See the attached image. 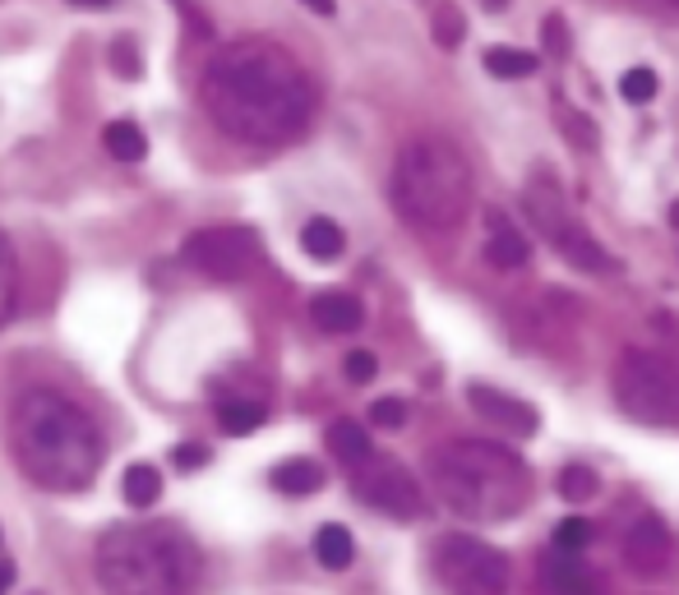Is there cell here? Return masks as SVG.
<instances>
[{
    "label": "cell",
    "instance_id": "1",
    "mask_svg": "<svg viewBox=\"0 0 679 595\" xmlns=\"http://www.w3.org/2000/svg\"><path fill=\"white\" fill-rule=\"evenodd\" d=\"M311 79L273 42H232L204 75V107L240 143H287L311 120Z\"/></svg>",
    "mask_w": 679,
    "mask_h": 595
},
{
    "label": "cell",
    "instance_id": "2",
    "mask_svg": "<svg viewBox=\"0 0 679 595\" xmlns=\"http://www.w3.org/2000/svg\"><path fill=\"white\" fill-rule=\"evenodd\" d=\"M14 448L23 472L47 489H83L102 466L98 425L60 393H28L19 401Z\"/></svg>",
    "mask_w": 679,
    "mask_h": 595
},
{
    "label": "cell",
    "instance_id": "3",
    "mask_svg": "<svg viewBox=\"0 0 679 595\" xmlns=\"http://www.w3.org/2000/svg\"><path fill=\"white\" fill-rule=\"evenodd\" d=\"M430 476H435L444 504L472 522H509L532 494L522 457L490 438H453V444L435 448Z\"/></svg>",
    "mask_w": 679,
    "mask_h": 595
},
{
    "label": "cell",
    "instance_id": "4",
    "mask_svg": "<svg viewBox=\"0 0 679 595\" xmlns=\"http://www.w3.org/2000/svg\"><path fill=\"white\" fill-rule=\"evenodd\" d=\"M388 195L407 227L453 231L472 208V167L444 135H421L397 152Z\"/></svg>",
    "mask_w": 679,
    "mask_h": 595
},
{
    "label": "cell",
    "instance_id": "5",
    "mask_svg": "<svg viewBox=\"0 0 679 595\" xmlns=\"http://www.w3.org/2000/svg\"><path fill=\"white\" fill-rule=\"evenodd\" d=\"M98 577L111 595H190L199 554L171 526H116L98 549Z\"/></svg>",
    "mask_w": 679,
    "mask_h": 595
},
{
    "label": "cell",
    "instance_id": "6",
    "mask_svg": "<svg viewBox=\"0 0 679 595\" xmlns=\"http://www.w3.org/2000/svg\"><path fill=\"white\" fill-rule=\"evenodd\" d=\"M522 204H528L532 227L545 236V245H550L564 264H573V268H582V272H614V268H620L610 249H606L588 227H582V217L569 208L564 190H560V185H554L545 171L528 185Z\"/></svg>",
    "mask_w": 679,
    "mask_h": 595
},
{
    "label": "cell",
    "instance_id": "7",
    "mask_svg": "<svg viewBox=\"0 0 679 595\" xmlns=\"http://www.w3.org/2000/svg\"><path fill=\"white\" fill-rule=\"evenodd\" d=\"M614 401L638 425H679V365L657 351H624L614 365Z\"/></svg>",
    "mask_w": 679,
    "mask_h": 595
},
{
    "label": "cell",
    "instance_id": "8",
    "mask_svg": "<svg viewBox=\"0 0 679 595\" xmlns=\"http://www.w3.org/2000/svg\"><path fill=\"white\" fill-rule=\"evenodd\" d=\"M435 573L449 595H509L513 568L509 558L476 536H449L435 549Z\"/></svg>",
    "mask_w": 679,
    "mask_h": 595
},
{
    "label": "cell",
    "instance_id": "9",
    "mask_svg": "<svg viewBox=\"0 0 679 595\" xmlns=\"http://www.w3.org/2000/svg\"><path fill=\"white\" fill-rule=\"evenodd\" d=\"M264 259V245L250 227H204L185 240V264L213 281H240Z\"/></svg>",
    "mask_w": 679,
    "mask_h": 595
},
{
    "label": "cell",
    "instance_id": "10",
    "mask_svg": "<svg viewBox=\"0 0 679 595\" xmlns=\"http://www.w3.org/2000/svg\"><path fill=\"white\" fill-rule=\"evenodd\" d=\"M352 489H356V498L365 508H380V513H388L397 522H412V517L425 513V494H421L416 476L407 472V466L388 462V457L365 462L356 472V480H352Z\"/></svg>",
    "mask_w": 679,
    "mask_h": 595
},
{
    "label": "cell",
    "instance_id": "11",
    "mask_svg": "<svg viewBox=\"0 0 679 595\" xmlns=\"http://www.w3.org/2000/svg\"><path fill=\"white\" fill-rule=\"evenodd\" d=\"M675 558V530L657 513H638L624 530V563L638 577H661Z\"/></svg>",
    "mask_w": 679,
    "mask_h": 595
},
{
    "label": "cell",
    "instance_id": "12",
    "mask_svg": "<svg viewBox=\"0 0 679 595\" xmlns=\"http://www.w3.org/2000/svg\"><path fill=\"white\" fill-rule=\"evenodd\" d=\"M468 401H472V411H476L490 429L513 434V438H528V434H537V425H541L537 406L522 401V397H513V393H504V388L472 384V388H468Z\"/></svg>",
    "mask_w": 679,
    "mask_h": 595
},
{
    "label": "cell",
    "instance_id": "13",
    "mask_svg": "<svg viewBox=\"0 0 679 595\" xmlns=\"http://www.w3.org/2000/svg\"><path fill=\"white\" fill-rule=\"evenodd\" d=\"M528 259H532V245L509 222V212H500V208L485 212V264L500 272H518V268H528Z\"/></svg>",
    "mask_w": 679,
    "mask_h": 595
},
{
    "label": "cell",
    "instance_id": "14",
    "mask_svg": "<svg viewBox=\"0 0 679 595\" xmlns=\"http://www.w3.org/2000/svg\"><path fill=\"white\" fill-rule=\"evenodd\" d=\"M592 568L582 563V554H545L541 558V586L550 595H588L592 591Z\"/></svg>",
    "mask_w": 679,
    "mask_h": 595
},
{
    "label": "cell",
    "instance_id": "15",
    "mask_svg": "<svg viewBox=\"0 0 679 595\" xmlns=\"http://www.w3.org/2000/svg\"><path fill=\"white\" fill-rule=\"evenodd\" d=\"M311 319H315V328H324V333H356L361 319H365V309H361V300L347 296V291H319V296L311 300Z\"/></svg>",
    "mask_w": 679,
    "mask_h": 595
},
{
    "label": "cell",
    "instance_id": "16",
    "mask_svg": "<svg viewBox=\"0 0 679 595\" xmlns=\"http://www.w3.org/2000/svg\"><path fill=\"white\" fill-rule=\"evenodd\" d=\"M328 448L343 466H352V472H361L365 462H375V444H370V434L356 420H333L328 425Z\"/></svg>",
    "mask_w": 679,
    "mask_h": 595
},
{
    "label": "cell",
    "instance_id": "17",
    "mask_svg": "<svg viewBox=\"0 0 679 595\" xmlns=\"http://www.w3.org/2000/svg\"><path fill=\"white\" fill-rule=\"evenodd\" d=\"M273 489L277 494H292V498L315 494V489H324V466L311 462V457H292L283 466H273Z\"/></svg>",
    "mask_w": 679,
    "mask_h": 595
},
{
    "label": "cell",
    "instance_id": "18",
    "mask_svg": "<svg viewBox=\"0 0 679 595\" xmlns=\"http://www.w3.org/2000/svg\"><path fill=\"white\" fill-rule=\"evenodd\" d=\"M315 558L324 563L328 573H343V568H352V558H356V541H352V530H347V526H337V522L319 526V530H315Z\"/></svg>",
    "mask_w": 679,
    "mask_h": 595
},
{
    "label": "cell",
    "instance_id": "19",
    "mask_svg": "<svg viewBox=\"0 0 679 595\" xmlns=\"http://www.w3.org/2000/svg\"><path fill=\"white\" fill-rule=\"evenodd\" d=\"M343 245H347V236H343V227H337L333 217H311V222H305V231H301V249L311 259H319V264H328V259L343 255Z\"/></svg>",
    "mask_w": 679,
    "mask_h": 595
},
{
    "label": "cell",
    "instance_id": "20",
    "mask_svg": "<svg viewBox=\"0 0 679 595\" xmlns=\"http://www.w3.org/2000/svg\"><path fill=\"white\" fill-rule=\"evenodd\" d=\"M102 143H107L111 158H120V162H144L148 158V139H144V130H139L135 120H111L107 130H102Z\"/></svg>",
    "mask_w": 679,
    "mask_h": 595
},
{
    "label": "cell",
    "instance_id": "21",
    "mask_svg": "<svg viewBox=\"0 0 679 595\" xmlns=\"http://www.w3.org/2000/svg\"><path fill=\"white\" fill-rule=\"evenodd\" d=\"M120 494H126L130 508H152V504L163 498V476H158V466H148V462L130 466L126 480H120Z\"/></svg>",
    "mask_w": 679,
    "mask_h": 595
},
{
    "label": "cell",
    "instance_id": "22",
    "mask_svg": "<svg viewBox=\"0 0 679 595\" xmlns=\"http://www.w3.org/2000/svg\"><path fill=\"white\" fill-rule=\"evenodd\" d=\"M554 130H560L573 148H582V152H592L597 148V125L582 116L573 102H564V98H554Z\"/></svg>",
    "mask_w": 679,
    "mask_h": 595
},
{
    "label": "cell",
    "instance_id": "23",
    "mask_svg": "<svg viewBox=\"0 0 679 595\" xmlns=\"http://www.w3.org/2000/svg\"><path fill=\"white\" fill-rule=\"evenodd\" d=\"M485 70L500 75V79H528V75H537V56L518 51V47H490L485 51Z\"/></svg>",
    "mask_w": 679,
    "mask_h": 595
},
{
    "label": "cell",
    "instance_id": "24",
    "mask_svg": "<svg viewBox=\"0 0 679 595\" xmlns=\"http://www.w3.org/2000/svg\"><path fill=\"white\" fill-rule=\"evenodd\" d=\"M554 489H560L564 504H588V498L601 489V480H597L592 466H564V472L554 476Z\"/></svg>",
    "mask_w": 679,
    "mask_h": 595
},
{
    "label": "cell",
    "instance_id": "25",
    "mask_svg": "<svg viewBox=\"0 0 679 595\" xmlns=\"http://www.w3.org/2000/svg\"><path fill=\"white\" fill-rule=\"evenodd\" d=\"M218 425L227 434H250L264 425V401H223L218 406Z\"/></svg>",
    "mask_w": 679,
    "mask_h": 595
},
{
    "label": "cell",
    "instance_id": "26",
    "mask_svg": "<svg viewBox=\"0 0 679 595\" xmlns=\"http://www.w3.org/2000/svg\"><path fill=\"white\" fill-rule=\"evenodd\" d=\"M592 545V522H582V517H564L560 526L550 530V549L554 554H582Z\"/></svg>",
    "mask_w": 679,
    "mask_h": 595
},
{
    "label": "cell",
    "instance_id": "27",
    "mask_svg": "<svg viewBox=\"0 0 679 595\" xmlns=\"http://www.w3.org/2000/svg\"><path fill=\"white\" fill-rule=\"evenodd\" d=\"M462 38H468V19H462V10L457 6H440L435 10V42L444 51H453Z\"/></svg>",
    "mask_w": 679,
    "mask_h": 595
},
{
    "label": "cell",
    "instance_id": "28",
    "mask_svg": "<svg viewBox=\"0 0 679 595\" xmlns=\"http://www.w3.org/2000/svg\"><path fill=\"white\" fill-rule=\"evenodd\" d=\"M541 47H545V56H554V60H564V56H569L573 33H569L564 14H545V19H541Z\"/></svg>",
    "mask_w": 679,
    "mask_h": 595
},
{
    "label": "cell",
    "instance_id": "29",
    "mask_svg": "<svg viewBox=\"0 0 679 595\" xmlns=\"http://www.w3.org/2000/svg\"><path fill=\"white\" fill-rule=\"evenodd\" d=\"M620 92H624V102H633V107L652 102V98H657V75L647 70V66H638V70H629V75L620 79Z\"/></svg>",
    "mask_w": 679,
    "mask_h": 595
},
{
    "label": "cell",
    "instance_id": "30",
    "mask_svg": "<svg viewBox=\"0 0 679 595\" xmlns=\"http://www.w3.org/2000/svg\"><path fill=\"white\" fill-rule=\"evenodd\" d=\"M111 70H116L120 79H139V75H144V56H139V47H135V38H116V42H111Z\"/></svg>",
    "mask_w": 679,
    "mask_h": 595
},
{
    "label": "cell",
    "instance_id": "31",
    "mask_svg": "<svg viewBox=\"0 0 679 595\" xmlns=\"http://www.w3.org/2000/svg\"><path fill=\"white\" fill-rule=\"evenodd\" d=\"M10 309H14V249L0 236V324L10 319Z\"/></svg>",
    "mask_w": 679,
    "mask_h": 595
},
{
    "label": "cell",
    "instance_id": "32",
    "mask_svg": "<svg viewBox=\"0 0 679 595\" xmlns=\"http://www.w3.org/2000/svg\"><path fill=\"white\" fill-rule=\"evenodd\" d=\"M370 420H375L380 429H403L407 425V401L403 397H380L375 406H370Z\"/></svg>",
    "mask_w": 679,
    "mask_h": 595
},
{
    "label": "cell",
    "instance_id": "33",
    "mask_svg": "<svg viewBox=\"0 0 679 595\" xmlns=\"http://www.w3.org/2000/svg\"><path fill=\"white\" fill-rule=\"evenodd\" d=\"M343 369H347V379H352V384H370V379L380 374V360L370 356V351H352V356L343 360Z\"/></svg>",
    "mask_w": 679,
    "mask_h": 595
},
{
    "label": "cell",
    "instance_id": "34",
    "mask_svg": "<svg viewBox=\"0 0 679 595\" xmlns=\"http://www.w3.org/2000/svg\"><path fill=\"white\" fill-rule=\"evenodd\" d=\"M171 6L180 10V19H185V23H190V33H195V38H213V23L204 19L199 0H171Z\"/></svg>",
    "mask_w": 679,
    "mask_h": 595
},
{
    "label": "cell",
    "instance_id": "35",
    "mask_svg": "<svg viewBox=\"0 0 679 595\" xmlns=\"http://www.w3.org/2000/svg\"><path fill=\"white\" fill-rule=\"evenodd\" d=\"M171 462L180 466V472H199V466L208 462V448H199V444H180V448H171Z\"/></svg>",
    "mask_w": 679,
    "mask_h": 595
},
{
    "label": "cell",
    "instance_id": "36",
    "mask_svg": "<svg viewBox=\"0 0 679 595\" xmlns=\"http://www.w3.org/2000/svg\"><path fill=\"white\" fill-rule=\"evenodd\" d=\"M14 586V563H6V558H0V595H6Z\"/></svg>",
    "mask_w": 679,
    "mask_h": 595
},
{
    "label": "cell",
    "instance_id": "37",
    "mask_svg": "<svg viewBox=\"0 0 679 595\" xmlns=\"http://www.w3.org/2000/svg\"><path fill=\"white\" fill-rule=\"evenodd\" d=\"M305 6H311L315 14H324V19H328V14H337V6H333V0H305Z\"/></svg>",
    "mask_w": 679,
    "mask_h": 595
},
{
    "label": "cell",
    "instance_id": "38",
    "mask_svg": "<svg viewBox=\"0 0 679 595\" xmlns=\"http://www.w3.org/2000/svg\"><path fill=\"white\" fill-rule=\"evenodd\" d=\"M70 6H98L102 10V6H111V0H70Z\"/></svg>",
    "mask_w": 679,
    "mask_h": 595
},
{
    "label": "cell",
    "instance_id": "39",
    "mask_svg": "<svg viewBox=\"0 0 679 595\" xmlns=\"http://www.w3.org/2000/svg\"><path fill=\"white\" fill-rule=\"evenodd\" d=\"M670 222H675V231H679V199H675V208H670Z\"/></svg>",
    "mask_w": 679,
    "mask_h": 595
},
{
    "label": "cell",
    "instance_id": "40",
    "mask_svg": "<svg viewBox=\"0 0 679 595\" xmlns=\"http://www.w3.org/2000/svg\"><path fill=\"white\" fill-rule=\"evenodd\" d=\"M504 6V0H485V10H500Z\"/></svg>",
    "mask_w": 679,
    "mask_h": 595
},
{
    "label": "cell",
    "instance_id": "41",
    "mask_svg": "<svg viewBox=\"0 0 679 595\" xmlns=\"http://www.w3.org/2000/svg\"><path fill=\"white\" fill-rule=\"evenodd\" d=\"M675 6H679V0H675Z\"/></svg>",
    "mask_w": 679,
    "mask_h": 595
}]
</instances>
